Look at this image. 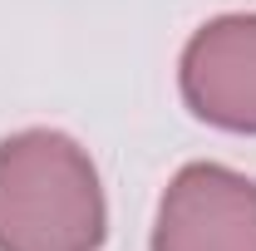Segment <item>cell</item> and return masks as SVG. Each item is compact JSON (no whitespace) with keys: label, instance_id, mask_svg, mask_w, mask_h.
I'll list each match as a JSON object with an SVG mask.
<instances>
[{"label":"cell","instance_id":"3957f363","mask_svg":"<svg viewBox=\"0 0 256 251\" xmlns=\"http://www.w3.org/2000/svg\"><path fill=\"white\" fill-rule=\"evenodd\" d=\"M182 98L212 128L256 133V15H217L182 50Z\"/></svg>","mask_w":256,"mask_h":251},{"label":"cell","instance_id":"6da1fadb","mask_svg":"<svg viewBox=\"0 0 256 251\" xmlns=\"http://www.w3.org/2000/svg\"><path fill=\"white\" fill-rule=\"evenodd\" d=\"M108 232L89 153L54 128L0 143V251H98Z\"/></svg>","mask_w":256,"mask_h":251},{"label":"cell","instance_id":"7a4b0ae2","mask_svg":"<svg viewBox=\"0 0 256 251\" xmlns=\"http://www.w3.org/2000/svg\"><path fill=\"white\" fill-rule=\"evenodd\" d=\"M153 251H256V182L222 162H188L158 202Z\"/></svg>","mask_w":256,"mask_h":251}]
</instances>
